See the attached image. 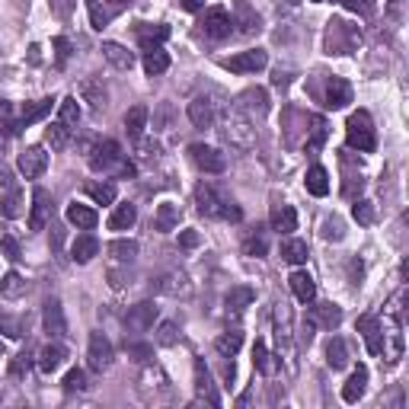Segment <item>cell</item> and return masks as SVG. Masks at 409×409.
I'll list each match as a JSON object with an SVG mask.
<instances>
[{
    "label": "cell",
    "mask_w": 409,
    "mask_h": 409,
    "mask_svg": "<svg viewBox=\"0 0 409 409\" xmlns=\"http://www.w3.org/2000/svg\"><path fill=\"white\" fill-rule=\"evenodd\" d=\"M224 137H228L230 147H237V151H253V147H256L253 119L243 112L240 106H234L228 115H224Z\"/></svg>",
    "instance_id": "obj_1"
},
{
    "label": "cell",
    "mask_w": 409,
    "mask_h": 409,
    "mask_svg": "<svg viewBox=\"0 0 409 409\" xmlns=\"http://www.w3.org/2000/svg\"><path fill=\"white\" fill-rule=\"evenodd\" d=\"M195 202H198V211H202L204 218H224V221H240L243 218L240 208H237L234 202H228V198H221L211 186H198Z\"/></svg>",
    "instance_id": "obj_2"
},
{
    "label": "cell",
    "mask_w": 409,
    "mask_h": 409,
    "mask_svg": "<svg viewBox=\"0 0 409 409\" xmlns=\"http://www.w3.org/2000/svg\"><path fill=\"white\" fill-rule=\"evenodd\" d=\"M345 141H349V147H355V151L362 154H371L374 151V125H371V115L364 112V109H358V112L349 115V125H345Z\"/></svg>",
    "instance_id": "obj_3"
},
{
    "label": "cell",
    "mask_w": 409,
    "mask_h": 409,
    "mask_svg": "<svg viewBox=\"0 0 409 409\" xmlns=\"http://www.w3.org/2000/svg\"><path fill=\"white\" fill-rule=\"evenodd\" d=\"M141 396L147 403H167L173 396V384L157 364H147L144 374H141Z\"/></svg>",
    "instance_id": "obj_4"
},
{
    "label": "cell",
    "mask_w": 409,
    "mask_h": 409,
    "mask_svg": "<svg viewBox=\"0 0 409 409\" xmlns=\"http://www.w3.org/2000/svg\"><path fill=\"white\" fill-rule=\"evenodd\" d=\"M115 362V352H112V342L106 339L103 333H93L90 336V345H87V364H90V371L96 374H106Z\"/></svg>",
    "instance_id": "obj_5"
},
{
    "label": "cell",
    "mask_w": 409,
    "mask_h": 409,
    "mask_svg": "<svg viewBox=\"0 0 409 409\" xmlns=\"http://www.w3.org/2000/svg\"><path fill=\"white\" fill-rule=\"evenodd\" d=\"M90 167L96 173H109V170H119L121 167V147L115 141H96L90 147Z\"/></svg>",
    "instance_id": "obj_6"
},
{
    "label": "cell",
    "mask_w": 409,
    "mask_h": 409,
    "mask_svg": "<svg viewBox=\"0 0 409 409\" xmlns=\"http://www.w3.org/2000/svg\"><path fill=\"white\" fill-rule=\"evenodd\" d=\"M234 32V16L224 7H211L202 20V36L204 38H228Z\"/></svg>",
    "instance_id": "obj_7"
},
{
    "label": "cell",
    "mask_w": 409,
    "mask_h": 409,
    "mask_svg": "<svg viewBox=\"0 0 409 409\" xmlns=\"http://www.w3.org/2000/svg\"><path fill=\"white\" fill-rule=\"evenodd\" d=\"M189 157H192V163H195L202 173H224V170H228L224 154L214 151V147H208V144H192L189 147Z\"/></svg>",
    "instance_id": "obj_8"
},
{
    "label": "cell",
    "mask_w": 409,
    "mask_h": 409,
    "mask_svg": "<svg viewBox=\"0 0 409 409\" xmlns=\"http://www.w3.org/2000/svg\"><path fill=\"white\" fill-rule=\"evenodd\" d=\"M16 167H20V173H23L26 179H38V176L48 170V154L42 151V147H26V151L20 154V160H16Z\"/></svg>",
    "instance_id": "obj_9"
},
{
    "label": "cell",
    "mask_w": 409,
    "mask_h": 409,
    "mask_svg": "<svg viewBox=\"0 0 409 409\" xmlns=\"http://www.w3.org/2000/svg\"><path fill=\"white\" fill-rule=\"evenodd\" d=\"M265 64H269V54H265L262 48L240 52V54H234V58L228 61V68L234 70V74H256V70H262Z\"/></svg>",
    "instance_id": "obj_10"
},
{
    "label": "cell",
    "mask_w": 409,
    "mask_h": 409,
    "mask_svg": "<svg viewBox=\"0 0 409 409\" xmlns=\"http://www.w3.org/2000/svg\"><path fill=\"white\" fill-rule=\"evenodd\" d=\"M48 214H52V198L42 186L32 189V204H29V230H45Z\"/></svg>",
    "instance_id": "obj_11"
},
{
    "label": "cell",
    "mask_w": 409,
    "mask_h": 409,
    "mask_svg": "<svg viewBox=\"0 0 409 409\" xmlns=\"http://www.w3.org/2000/svg\"><path fill=\"white\" fill-rule=\"evenodd\" d=\"M157 320V307L151 301H141L135 307H128V317H125V326H128L131 333H147Z\"/></svg>",
    "instance_id": "obj_12"
},
{
    "label": "cell",
    "mask_w": 409,
    "mask_h": 409,
    "mask_svg": "<svg viewBox=\"0 0 409 409\" xmlns=\"http://www.w3.org/2000/svg\"><path fill=\"white\" fill-rule=\"evenodd\" d=\"M195 394L202 396L208 406H221V396H218V390H214V378L202 358H195Z\"/></svg>",
    "instance_id": "obj_13"
},
{
    "label": "cell",
    "mask_w": 409,
    "mask_h": 409,
    "mask_svg": "<svg viewBox=\"0 0 409 409\" xmlns=\"http://www.w3.org/2000/svg\"><path fill=\"white\" fill-rule=\"evenodd\" d=\"M154 288L170 297H186V295H192V281L186 272H167V275H160Z\"/></svg>",
    "instance_id": "obj_14"
},
{
    "label": "cell",
    "mask_w": 409,
    "mask_h": 409,
    "mask_svg": "<svg viewBox=\"0 0 409 409\" xmlns=\"http://www.w3.org/2000/svg\"><path fill=\"white\" fill-rule=\"evenodd\" d=\"M42 323H45V333L61 339L68 336V320H64V311H61V301H45V311H42Z\"/></svg>",
    "instance_id": "obj_15"
},
{
    "label": "cell",
    "mask_w": 409,
    "mask_h": 409,
    "mask_svg": "<svg viewBox=\"0 0 409 409\" xmlns=\"http://www.w3.org/2000/svg\"><path fill=\"white\" fill-rule=\"evenodd\" d=\"M358 329L364 333L368 352H371V355H384V326H380L374 317H362L358 320Z\"/></svg>",
    "instance_id": "obj_16"
},
{
    "label": "cell",
    "mask_w": 409,
    "mask_h": 409,
    "mask_svg": "<svg viewBox=\"0 0 409 409\" xmlns=\"http://www.w3.org/2000/svg\"><path fill=\"white\" fill-rule=\"evenodd\" d=\"M189 121L195 128H211L214 125V103L208 96H195L189 103Z\"/></svg>",
    "instance_id": "obj_17"
},
{
    "label": "cell",
    "mask_w": 409,
    "mask_h": 409,
    "mask_svg": "<svg viewBox=\"0 0 409 409\" xmlns=\"http://www.w3.org/2000/svg\"><path fill=\"white\" fill-rule=\"evenodd\" d=\"M179 221H182V208L176 202H163L157 204V214H154V228L163 230V234H170V230L179 228Z\"/></svg>",
    "instance_id": "obj_18"
},
{
    "label": "cell",
    "mask_w": 409,
    "mask_h": 409,
    "mask_svg": "<svg viewBox=\"0 0 409 409\" xmlns=\"http://www.w3.org/2000/svg\"><path fill=\"white\" fill-rule=\"evenodd\" d=\"M352 103V87L349 80H342V77H333L329 87H326V109H345Z\"/></svg>",
    "instance_id": "obj_19"
},
{
    "label": "cell",
    "mask_w": 409,
    "mask_h": 409,
    "mask_svg": "<svg viewBox=\"0 0 409 409\" xmlns=\"http://www.w3.org/2000/svg\"><path fill=\"white\" fill-rule=\"evenodd\" d=\"M70 256H74V262H80V265L93 262V259L99 256V240L93 234H80L74 243H70Z\"/></svg>",
    "instance_id": "obj_20"
},
{
    "label": "cell",
    "mask_w": 409,
    "mask_h": 409,
    "mask_svg": "<svg viewBox=\"0 0 409 409\" xmlns=\"http://www.w3.org/2000/svg\"><path fill=\"white\" fill-rule=\"evenodd\" d=\"M103 58H106L115 70H131L135 68V54H131L125 45H119V42H103Z\"/></svg>",
    "instance_id": "obj_21"
},
{
    "label": "cell",
    "mask_w": 409,
    "mask_h": 409,
    "mask_svg": "<svg viewBox=\"0 0 409 409\" xmlns=\"http://www.w3.org/2000/svg\"><path fill=\"white\" fill-rule=\"evenodd\" d=\"M364 390H368V368H364V364H358L355 371H352V378L345 380V387H342V400H345V403H358L364 396Z\"/></svg>",
    "instance_id": "obj_22"
},
{
    "label": "cell",
    "mask_w": 409,
    "mask_h": 409,
    "mask_svg": "<svg viewBox=\"0 0 409 409\" xmlns=\"http://www.w3.org/2000/svg\"><path fill=\"white\" fill-rule=\"evenodd\" d=\"M272 230L275 234H285V237H291L297 230V214L291 204H275L272 208Z\"/></svg>",
    "instance_id": "obj_23"
},
{
    "label": "cell",
    "mask_w": 409,
    "mask_h": 409,
    "mask_svg": "<svg viewBox=\"0 0 409 409\" xmlns=\"http://www.w3.org/2000/svg\"><path fill=\"white\" fill-rule=\"evenodd\" d=\"M291 291H295V297L301 304H311L313 297H317V285H313L311 272H304V269H297V272H291Z\"/></svg>",
    "instance_id": "obj_24"
},
{
    "label": "cell",
    "mask_w": 409,
    "mask_h": 409,
    "mask_svg": "<svg viewBox=\"0 0 409 409\" xmlns=\"http://www.w3.org/2000/svg\"><path fill=\"white\" fill-rule=\"evenodd\" d=\"M64 358H68L64 345L52 342V345H45V349L38 352V371H42V374H54L61 364H64Z\"/></svg>",
    "instance_id": "obj_25"
},
{
    "label": "cell",
    "mask_w": 409,
    "mask_h": 409,
    "mask_svg": "<svg viewBox=\"0 0 409 409\" xmlns=\"http://www.w3.org/2000/svg\"><path fill=\"white\" fill-rule=\"evenodd\" d=\"M311 320H313V326L336 329L342 323V307H336V304H317V307H311Z\"/></svg>",
    "instance_id": "obj_26"
},
{
    "label": "cell",
    "mask_w": 409,
    "mask_h": 409,
    "mask_svg": "<svg viewBox=\"0 0 409 409\" xmlns=\"http://www.w3.org/2000/svg\"><path fill=\"white\" fill-rule=\"evenodd\" d=\"M80 96H84L93 109H106V103H109L106 87H103V80H96V77H87L84 84H80Z\"/></svg>",
    "instance_id": "obj_27"
},
{
    "label": "cell",
    "mask_w": 409,
    "mask_h": 409,
    "mask_svg": "<svg viewBox=\"0 0 409 409\" xmlns=\"http://www.w3.org/2000/svg\"><path fill=\"white\" fill-rule=\"evenodd\" d=\"M68 221L74 224V228H80V230H93L99 218H96V211H93L90 204L70 202V204H68Z\"/></svg>",
    "instance_id": "obj_28"
},
{
    "label": "cell",
    "mask_w": 409,
    "mask_h": 409,
    "mask_svg": "<svg viewBox=\"0 0 409 409\" xmlns=\"http://www.w3.org/2000/svg\"><path fill=\"white\" fill-rule=\"evenodd\" d=\"M326 364L333 368V371H342V368H349V345H345V339H329V345H326Z\"/></svg>",
    "instance_id": "obj_29"
},
{
    "label": "cell",
    "mask_w": 409,
    "mask_h": 409,
    "mask_svg": "<svg viewBox=\"0 0 409 409\" xmlns=\"http://www.w3.org/2000/svg\"><path fill=\"white\" fill-rule=\"evenodd\" d=\"M144 128H147V109L131 106L128 112H125V131H128V137L141 141V137H144Z\"/></svg>",
    "instance_id": "obj_30"
},
{
    "label": "cell",
    "mask_w": 409,
    "mask_h": 409,
    "mask_svg": "<svg viewBox=\"0 0 409 409\" xmlns=\"http://www.w3.org/2000/svg\"><path fill=\"white\" fill-rule=\"evenodd\" d=\"M0 211H3V218H23L26 214V195L23 189H7V195H3V202H0Z\"/></svg>",
    "instance_id": "obj_31"
},
{
    "label": "cell",
    "mask_w": 409,
    "mask_h": 409,
    "mask_svg": "<svg viewBox=\"0 0 409 409\" xmlns=\"http://www.w3.org/2000/svg\"><path fill=\"white\" fill-rule=\"evenodd\" d=\"M26 291H29V281H26L20 272H7L3 278H0V295H3V297H10V301H16V297H23Z\"/></svg>",
    "instance_id": "obj_32"
},
{
    "label": "cell",
    "mask_w": 409,
    "mask_h": 409,
    "mask_svg": "<svg viewBox=\"0 0 409 409\" xmlns=\"http://www.w3.org/2000/svg\"><path fill=\"white\" fill-rule=\"evenodd\" d=\"M307 256H311V250H307V243L304 240H295V237H288V240L281 243V259L291 265H304L307 262Z\"/></svg>",
    "instance_id": "obj_33"
},
{
    "label": "cell",
    "mask_w": 409,
    "mask_h": 409,
    "mask_svg": "<svg viewBox=\"0 0 409 409\" xmlns=\"http://www.w3.org/2000/svg\"><path fill=\"white\" fill-rule=\"evenodd\" d=\"M137 38H141V45H144V52H151V48H160V42H167L170 38V29L167 26H137Z\"/></svg>",
    "instance_id": "obj_34"
},
{
    "label": "cell",
    "mask_w": 409,
    "mask_h": 409,
    "mask_svg": "<svg viewBox=\"0 0 409 409\" xmlns=\"http://www.w3.org/2000/svg\"><path fill=\"white\" fill-rule=\"evenodd\" d=\"M240 345H243V333H240V329H230V333H224V336H218V339H214V349H218L221 358H234L237 352H240Z\"/></svg>",
    "instance_id": "obj_35"
},
{
    "label": "cell",
    "mask_w": 409,
    "mask_h": 409,
    "mask_svg": "<svg viewBox=\"0 0 409 409\" xmlns=\"http://www.w3.org/2000/svg\"><path fill=\"white\" fill-rule=\"evenodd\" d=\"M234 13H237L234 26H240L243 32H259V29H262V26H259V16L250 10V3H246V0H237Z\"/></svg>",
    "instance_id": "obj_36"
},
{
    "label": "cell",
    "mask_w": 409,
    "mask_h": 409,
    "mask_svg": "<svg viewBox=\"0 0 409 409\" xmlns=\"http://www.w3.org/2000/svg\"><path fill=\"white\" fill-rule=\"evenodd\" d=\"M135 221H137L135 204H115L112 218H109V230H128Z\"/></svg>",
    "instance_id": "obj_37"
},
{
    "label": "cell",
    "mask_w": 409,
    "mask_h": 409,
    "mask_svg": "<svg viewBox=\"0 0 409 409\" xmlns=\"http://www.w3.org/2000/svg\"><path fill=\"white\" fill-rule=\"evenodd\" d=\"M144 70L151 77H160L170 70V54L163 52V48H151V52L144 54Z\"/></svg>",
    "instance_id": "obj_38"
},
{
    "label": "cell",
    "mask_w": 409,
    "mask_h": 409,
    "mask_svg": "<svg viewBox=\"0 0 409 409\" xmlns=\"http://www.w3.org/2000/svg\"><path fill=\"white\" fill-rule=\"evenodd\" d=\"M45 141L52 144V151H64L68 147V141H70V125H64V121H52L48 125V131H45Z\"/></svg>",
    "instance_id": "obj_39"
},
{
    "label": "cell",
    "mask_w": 409,
    "mask_h": 409,
    "mask_svg": "<svg viewBox=\"0 0 409 409\" xmlns=\"http://www.w3.org/2000/svg\"><path fill=\"white\" fill-rule=\"evenodd\" d=\"M307 192H311V195H320V198L329 192V173H326L323 167L307 170Z\"/></svg>",
    "instance_id": "obj_40"
},
{
    "label": "cell",
    "mask_w": 409,
    "mask_h": 409,
    "mask_svg": "<svg viewBox=\"0 0 409 409\" xmlns=\"http://www.w3.org/2000/svg\"><path fill=\"white\" fill-rule=\"evenodd\" d=\"M52 106H54L52 99H38V103H29V106L23 109V119H20V125L26 128V125H36V121H42L48 112H52Z\"/></svg>",
    "instance_id": "obj_41"
},
{
    "label": "cell",
    "mask_w": 409,
    "mask_h": 409,
    "mask_svg": "<svg viewBox=\"0 0 409 409\" xmlns=\"http://www.w3.org/2000/svg\"><path fill=\"white\" fill-rule=\"evenodd\" d=\"M253 297H256L253 295V288H230L228 291V311L230 313H243L253 304Z\"/></svg>",
    "instance_id": "obj_42"
},
{
    "label": "cell",
    "mask_w": 409,
    "mask_h": 409,
    "mask_svg": "<svg viewBox=\"0 0 409 409\" xmlns=\"http://www.w3.org/2000/svg\"><path fill=\"white\" fill-rule=\"evenodd\" d=\"M87 192H90V198L96 204H112L115 202V182H90Z\"/></svg>",
    "instance_id": "obj_43"
},
{
    "label": "cell",
    "mask_w": 409,
    "mask_h": 409,
    "mask_svg": "<svg viewBox=\"0 0 409 409\" xmlns=\"http://www.w3.org/2000/svg\"><path fill=\"white\" fill-rule=\"evenodd\" d=\"M109 256L119 262H131L137 256V243L135 240H112L109 243Z\"/></svg>",
    "instance_id": "obj_44"
},
{
    "label": "cell",
    "mask_w": 409,
    "mask_h": 409,
    "mask_svg": "<svg viewBox=\"0 0 409 409\" xmlns=\"http://www.w3.org/2000/svg\"><path fill=\"white\" fill-rule=\"evenodd\" d=\"M0 333L7 336V339H20V336H26V320L0 313Z\"/></svg>",
    "instance_id": "obj_45"
},
{
    "label": "cell",
    "mask_w": 409,
    "mask_h": 409,
    "mask_svg": "<svg viewBox=\"0 0 409 409\" xmlns=\"http://www.w3.org/2000/svg\"><path fill=\"white\" fill-rule=\"evenodd\" d=\"M253 364H256L262 374H275V362H272V355H269V349H265V342H256V345H253Z\"/></svg>",
    "instance_id": "obj_46"
},
{
    "label": "cell",
    "mask_w": 409,
    "mask_h": 409,
    "mask_svg": "<svg viewBox=\"0 0 409 409\" xmlns=\"http://www.w3.org/2000/svg\"><path fill=\"white\" fill-rule=\"evenodd\" d=\"M243 96L253 99V103H240L243 112H246V109H256V115H265V112H269V96H265V90H246Z\"/></svg>",
    "instance_id": "obj_47"
},
{
    "label": "cell",
    "mask_w": 409,
    "mask_h": 409,
    "mask_svg": "<svg viewBox=\"0 0 409 409\" xmlns=\"http://www.w3.org/2000/svg\"><path fill=\"white\" fill-rule=\"evenodd\" d=\"M87 374L80 371V368H70L68 374H64V390H68V394H84L87 390Z\"/></svg>",
    "instance_id": "obj_48"
},
{
    "label": "cell",
    "mask_w": 409,
    "mask_h": 409,
    "mask_svg": "<svg viewBox=\"0 0 409 409\" xmlns=\"http://www.w3.org/2000/svg\"><path fill=\"white\" fill-rule=\"evenodd\" d=\"M0 256L10 259V262H20V259H23V253H20V243H16V237H10V234L0 237Z\"/></svg>",
    "instance_id": "obj_49"
},
{
    "label": "cell",
    "mask_w": 409,
    "mask_h": 409,
    "mask_svg": "<svg viewBox=\"0 0 409 409\" xmlns=\"http://www.w3.org/2000/svg\"><path fill=\"white\" fill-rule=\"evenodd\" d=\"M352 218H355L358 224H364V228H371L374 224V204L371 202H355L352 204Z\"/></svg>",
    "instance_id": "obj_50"
},
{
    "label": "cell",
    "mask_w": 409,
    "mask_h": 409,
    "mask_svg": "<svg viewBox=\"0 0 409 409\" xmlns=\"http://www.w3.org/2000/svg\"><path fill=\"white\" fill-rule=\"evenodd\" d=\"M87 10H90V23H93V29L96 32H103L109 26V13L103 7H99L96 0H87Z\"/></svg>",
    "instance_id": "obj_51"
},
{
    "label": "cell",
    "mask_w": 409,
    "mask_h": 409,
    "mask_svg": "<svg viewBox=\"0 0 409 409\" xmlns=\"http://www.w3.org/2000/svg\"><path fill=\"white\" fill-rule=\"evenodd\" d=\"M77 119H80V106H77V99L74 96L61 99V121H64V125H77Z\"/></svg>",
    "instance_id": "obj_52"
},
{
    "label": "cell",
    "mask_w": 409,
    "mask_h": 409,
    "mask_svg": "<svg viewBox=\"0 0 409 409\" xmlns=\"http://www.w3.org/2000/svg\"><path fill=\"white\" fill-rule=\"evenodd\" d=\"M320 234H323V240L339 243L342 237H345V230H342V221H339V218H326V221H323V230H320Z\"/></svg>",
    "instance_id": "obj_53"
},
{
    "label": "cell",
    "mask_w": 409,
    "mask_h": 409,
    "mask_svg": "<svg viewBox=\"0 0 409 409\" xmlns=\"http://www.w3.org/2000/svg\"><path fill=\"white\" fill-rule=\"evenodd\" d=\"M243 253H246V256L262 259L265 253H269V243H265V237H246V243H243Z\"/></svg>",
    "instance_id": "obj_54"
},
{
    "label": "cell",
    "mask_w": 409,
    "mask_h": 409,
    "mask_svg": "<svg viewBox=\"0 0 409 409\" xmlns=\"http://www.w3.org/2000/svg\"><path fill=\"white\" fill-rule=\"evenodd\" d=\"M176 339H179V329H176V323H160V333H157V342L160 345H176Z\"/></svg>",
    "instance_id": "obj_55"
},
{
    "label": "cell",
    "mask_w": 409,
    "mask_h": 409,
    "mask_svg": "<svg viewBox=\"0 0 409 409\" xmlns=\"http://www.w3.org/2000/svg\"><path fill=\"white\" fill-rule=\"evenodd\" d=\"M323 141H326V121L317 115V119H313V137H311V144H307V151H317Z\"/></svg>",
    "instance_id": "obj_56"
},
{
    "label": "cell",
    "mask_w": 409,
    "mask_h": 409,
    "mask_svg": "<svg viewBox=\"0 0 409 409\" xmlns=\"http://www.w3.org/2000/svg\"><path fill=\"white\" fill-rule=\"evenodd\" d=\"M342 3H345V10H355L362 16H371V10H374L371 0H342Z\"/></svg>",
    "instance_id": "obj_57"
},
{
    "label": "cell",
    "mask_w": 409,
    "mask_h": 409,
    "mask_svg": "<svg viewBox=\"0 0 409 409\" xmlns=\"http://www.w3.org/2000/svg\"><path fill=\"white\" fill-rule=\"evenodd\" d=\"M54 52H58V64H68V58H70V42H68V38H54Z\"/></svg>",
    "instance_id": "obj_58"
},
{
    "label": "cell",
    "mask_w": 409,
    "mask_h": 409,
    "mask_svg": "<svg viewBox=\"0 0 409 409\" xmlns=\"http://www.w3.org/2000/svg\"><path fill=\"white\" fill-rule=\"evenodd\" d=\"M26 371H29V355L23 352V355H16V358H13V374L20 378V374H26Z\"/></svg>",
    "instance_id": "obj_59"
},
{
    "label": "cell",
    "mask_w": 409,
    "mask_h": 409,
    "mask_svg": "<svg viewBox=\"0 0 409 409\" xmlns=\"http://www.w3.org/2000/svg\"><path fill=\"white\" fill-rule=\"evenodd\" d=\"M198 240H202V237H198L195 230H182V234H179V243H182V246H189V250H192V246H198Z\"/></svg>",
    "instance_id": "obj_60"
},
{
    "label": "cell",
    "mask_w": 409,
    "mask_h": 409,
    "mask_svg": "<svg viewBox=\"0 0 409 409\" xmlns=\"http://www.w3.org/2000/svg\"><path fill=\"white\" fill-rule=\"evenodd\" d=\"M128 355H135L137 362H144V358L151 355V349H147V345H128Z\"/></svg>",
    "instance_id": "obj_61"
},
{
    "label": "cell",
    "mask_w": 409,
    "mask_h": 409,
    "mask_svg": "<svg viewBox=\"0 0 409 409\" xmlns=\"http://www.w3.org/2000/svg\"><path fill=\"white\" fill-rule=\"evenodd\" d=\"M179 7H182V10H189V13H195V10L204 7V0H179Z\"/></svg>",
    "instance_id": "obj_62"
},
{
    "label": "cell",
    "mask_w": 409,
    "mask_h": 409,
    "mask_svg": "<svg viewBox=\"0 0 409 409\" xmlns=\"http://www.w3.org/2000/svg\"><path fill=\"white\" fill-rule=\"evenodd\" d=\"M0 186H10V173H7V167L0 163Z\"/></svg>",
    "instance_id": "obj_63"
},
{
    "label": "cell",
    "mask_w": 409,
    "mask_h": 409,
    "mask_svg": "<svg viewBox=\"0 0 409 409\" xmlns=\"http://www.w3.org/2000/svg\"><path fill=\"white\" fill-rule=\"evenodd\" d=\"M112 3H125V0H112Z\"/></svg>",
    "instance_id": "obj_64"
}]
</instances>
